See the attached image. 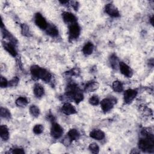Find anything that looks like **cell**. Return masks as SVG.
Instances as JSON below:
<instances>
[{"label":"cell","instance_id":"1","mask_svg":"<svg viewBox=\"0 0 154 154\" xmlns=\"http://www.w3.org/2000/svg\"><path fill=\"white\" fill-rule=\"evenodd\" d=\"M144 138H141L138 142L139 148L144 152L152 153L154 151V137L152 134L144 133Z\"/></svg>","mask_w":154,"mask_h":154},{"label":"cell","instance_id":"2","mask_svg":"<svg viewBox=\"0 0 154 154\" xmlns=\"http://www.w3.org/2000/svg\"><path fill=\"white\" fill-rule=\"evenodd\" d=\"M31 73L34 78L41 79L47 83L49 82L51 79V74L45 69L38 66H33L31 67Z\"/></svg>","mask_w":154,"mask_h":154},{"label":"cell","instance_id":"3","mask_svg":"<svg viewBox=\"0 0 154 154\" xmlns=\"http://www.w3.org/2000/svg\"><path fill=\"white\" fill-rule=\"evenodd\" d=\"M116 102L115 100L111 98H105L103 99L101 102V106L102 110L104 112H108L113 107L114 104Z\"/></svg>","mask_w":154,"mask_h":154},{"label":"cell","instance_id":"4","mask_svg":"<svg viewBox=\"0 0 154 154\" xmlns=\"http://www.w3.org/2000/svg\"><path fill=\"white\" fill-rule=\"evenodd\" d=\"M63 133V130L61 127L57 123H54L51 129V134L52 137L55 138H59L62 135Z\"/></svg>","mask_w":154,"mask_h":154},{"label":"cell","instance_id":"5","mask_svg":"<svg viewBox=\"0 0 154 154\" xmlns=\"http://www.w3.org/2000/svg\"><path fill=\"white\" fill-rule=\"evenodd\" d=\"M80 34V28L76 23L69 26V36L72 39L78 38Z\"/></svg>","mask_w":154,"mask_h":154},{"label":"cell","instance_id":"6","mask_svg":"<svg viewBox=\"0 0 154 154\" xmlns=\"http://www.w3.org/2000/svg\"><path fill=\"white\" fill-rule=\"evenodd\" d=\"M35 23L42 30H46L48 25L45 19L42 16V15L41 13H37L36 15Z\"/></svg>","mask_w":154,"mask_h":154},{"label":"cell","instance_id":"7","mask_svg":"<svg viewBox=\"0 0 154 154\" xmlns=\"http://www.w3.org/2000/svg\"><path fill=\"white\" fill-rule=\"evenodd\" d=\"M105 12L111 17L117 18L119 16V12L118 9L112 4H108L105 7Z\"/></svg>","mask_w":154,"mask_h":154},{"label":"cell","instance_id":"8","mask_svg":"<svg viewBox=\"0 0 154 154\" xmlns=\"http://www.w3.org/2000/svg\"><path fill=\"white\" fill-rule=\"evenodd\" d=\"M137 92L133 89H129L127 90L124 93V101L126 103H131L136 97Z\"/></svg>","mask_w":154,"mask_h":154},{"label":"cell","instance_id":"9","mask_svg":"<svg viewBox=\"0 0 154 154\" xmlns=\"http://www.w3.org/2000/svg\"><path fill=\"white\" fill-rule=\"evenodd\" d=\"M119 67H120V70H121V73L124 75L130 78V77L133 75V72H132L131 68L127 64H125L124 62H120Z\"/></svg>","mask_w":154,"mask_h":154},{"label":"cell","instance_id":"10","mask_svg":"<svg viewBox=\"0 0 154 154\" xmlns=\"http://www.w3.org/2000/svg\"><path fill=\"white\" fill-rule=\"evenodd\" d=\"M63 21L66 24H70V25L75 24L76 22V17L72 13L69 12H64L62 14Z\"/></svg>","mask_w":154,"mask_h":154},{"label":"cell","instance_id":"11","mask_svg":"<svg viewBox=\"0 0 154 154\" xmlns=\"http://www.w3.org/2000/svg\"><path fill=\"white\" fill-rule=\"evenodd\" d=\"M62 112L66 115H70L76 113V110L74 107L69 103L64 104L61 108Z\"/></svg>","mask_w":154,"mask_h":154},{"label":"cell","instance_id":"12","mask_svg":"<svg viewBox=\"0 0 154 154\" xmlns=\"http://www.w3.org/2000/svg\"><path fill=\"white\" fill-rule=\"evenodd\" d=\"M90 136L94 139H96L98 140H101L104 138L105 134L101 130H94L90 133Z\"/></svg>","mask_w":154,"mask_h":154},{"label":"cell","instance_id":"13","mask_svg":"<svg viewBox=\"0 0 154 154\" xmlns=\"http://www.w3.org/2000/svg\"><path fill=\"white\" fill-rule=\"evenodd\" d=\"M34 93L37 98H41L45 93L44 87L39 84H36L34 87Z\"/></svg>","mask_w":154,"mask_h":154},{"label":"cell","instance_id":"14","mask_svg":"<svg viewBox=\"0 0 154 154\" xmlns=\"http://www.w3.org/2000/svg\"><path fill=\"white\" fill-rule=\"evenodd\" d=\"M99 87V84L96 81H91L87 83L85 87L84 90L86 92H92L95 91Z\"/></svg>","mask_w":154,"mask_h":154},{"label":"cell","instance_id":"15","mask_svg":"<svg viewBox=\"0 0 154 154\" xmlns=\"http://www.w3.org/2000/svg\"><path fill=\"white\" fill-rule=\"evenodd\" d=\"M46 31L47 33L52 37H56L58 34V29L54 25H48L47 28L46 29Z\"/></svg>","mask_w":154,"mask_h":154},{"label":"cell","instance_id":"16","mask_svg":"<svg viewBox=\"0 0 154 154\" xmlns=\"http://www.w3.org/2000/svg\"><path fill=\"white\" fill-rule=\"evenodd\" d=\"M0 135H1V138L4 140L6 141L9 138V131L7 128V127L5 125H1V131H0Z\"/></svg>","mask_w":154,"mask_h":154},{"label":"cell","instance_id":"17","mask_svg":"<svg viewBox=\"0 0 154 154\" xmlns=\"http://www.w3.org/2000/svg\"><path fill=\"white\" fill-rule=\"evenodd\" d=\"M94 46L91 42L86 44L83 48V52L85 55H90L93 51Z\"/></svg>","mask_w":154,"mask_h":154},{"label":"cell","instance_id":"18","mask_svg":"<svg viewBox=\"0 0 154 154\" xmlns=\"http://www.w3.org/2000/svg\"><path fill=\"white\" fill-rule=\"evenodd\" d=\"M67 136L71 140V141L76 140H78L79 138L80 133L76 130L72 129L69 131V133L67 134Z\"/></svg>","mask_w":154,"mask_h":154},{"label":"cell","instance_id":"19","mask_svg":"<svg viewBox=\"0 0 154 154\" xmlns=\"http://www.w3.org/2000/svg\"><path fill=\"white\" fill-rule=\"evenodd\" d=\"M112 87H113V89L114 90V92H118V93L122 92L123 90H124L123 84H122L121 82H120L119 81H114L113 83Z\"/></svg>","mask_w":154,"mask_h":154},{"label":"cell","instance_id":"20","mask_svg":"<svg viewBox=\"0 0 154 154\" xmlns=\"http://www.w3.org/2000/svg\"><path fill=\"white\" fill-rule=\"evenodd\" d=\"M4 47L12 56L15 57L17 55V52L15 48L11 44H4Z\"/></svg>","mask_w":154,"mask_h":154},{"label":"cell","instance_id":"21","mask_svg":"<svg viewBox=\"0 0 154 154\" xmlns=\"http://www.w3.org/2000/svg\"><path fill=\"white\" fill-rule=\"evenodd\" d=\"M30 111L33 116L35 118H37L40 114V110L36 105L31 106L30 108Z\"/></svg>","mask_w":154,"mask_h":154},{"label":"cell","instance_id":"22","mask_svg":"<svg viewBox=\"0 0 154 154\" xmlns=\"http://www.w3.org/2000/svg\"><path fill=\"white\" fill-rule=\"evenodd\" d=\"M16 104L20 107H24L28 104L27 99L24 97H19L16 101Z\"/></svg>","mask_w":154,"mask_h":154},{"label":"cell","instance_id":"23","mask_svg":"<svg viewBox=\"0 0 154 154\" xmlns=\"http://www.w3.org/2000/svg\"><path fill=\"white\" fill-rule=\"evenodd\" d=\"M10 111L4 108H1V116L5 119H9L10 118Z\"/></svg>","mask_w":154,"mask_h":154},{"label":"cell","instance_id":"24","mask_svg":"<svg viewBox=\"0 0 154 154\" xmlns=\"http://www.w3.org/2000/svg\"><path fill=\"white\" fill-rule=\"evenodd\" d=\"M110 62H111V65L113 68H114V69L117 68L118 63V58L116 56H115V55H113L111 57Z\"/></svg>","mask_w":154,"mask_h":154},{"label":"cell","instance_id":"25","mask_svg":"<svg viewBox=\"0 0 154 154\" xmlns=\"http://www.w3.org/2000/svg\"><path fill=\"white\" fill-rule=\"evenodd\" d=\"M43 131H44V127L41 124L36 125L33 128V132L36 134H40L43 132Z\"/></svg>","mask_w":154,"mask_h":154},{"label":"cell","instance_id":"26","mask_svg":"<svg viewBox=\"0 0 154 154\" xmlns=\"http://www.w3.org/2000/svg\"><path fill=\"white\" fill-rule=\"evenodd\" d=\"M89 150L91 151V152H92L93 153H99V148L97 144L92 143L89 146Z\"/></svg>","mask_w":154,"mask_h":154},{"label":"cell","instance_id":"27","mask_svg":"<svg viewBox=\"0 0 154 154\" xmlns=\"http://www.w3.org/2000/svg\"><path fill=\"white\" fill-rule=\"evenodd\" d=\"M21 28H22V33L23 35L25 36H30V30L26 24H22L21 25Z\"/></svg>","mask_w":154,"mask_h":154},{"label":"cell","instance_id":"28","mask_svg":"<svg viewBox=\"0 0 154 154\" xmlns=\"http://www.w3.org/2000/svg\"><path fill=\"white\" fill-rule=\"evenodd\" d=\"M89 102L93 105H98L99 103V98L97 96H93L90 98Z\"/></svg>","mask_w":154,"mask_h":154},{"label":"cell","instance_id":"29","mask_svg":"<svg viewBox=\"0 0 154 154\" xmlns=\"http://www.w3.org/2000/svg\"><path fill=\"white\" fill-rule=\"evenodd\" d=\"M9 83H8V81H7V80L4 78L3 76H1V82H0V86H1V87L2 88L3 87H6L7 86H8Z\"/></svg>","mask_w":154,"mask_h":154},{"label":"cell","instance_id":"30","mask_svg":"<svg viewBox=\"0 0 154 154\" xmlns=\"http://www.w3.org/2000/svg\"><path fill=\"white\" fill-rule=\"evenodd\" d=\"M19 82V78H18V77H14V78H13V80H12L10 83H9V84L12 86H15L18 84Z\"/></svg>","mask_w":154,"mask_h":154},{"label":"cell","instance_id":"31","mask_svg":"<svg viewBox=\"0 0 154 154\" xmlns=\"http://www.w3.org/2000/svg\"><path fill=\"white\" fill-rule=\"evenodd\" d=\"M12 153H24L25 152L24 150H23V149H19V148H15L13 150Z\"/></svg>","mask_w":154,"mask_h":154},{"label":"cell","instance_id":"32","mask_svg":"<svg viewBox=\"0 0 154 154\" xmlns=\"http://www.w3.org/2000/svg\"><path fill=\"white\" fill-rule=\"evenodd\" d=\"M153 17H152V18H151V19H150V22H151L152 25H153Z\"/></svg>","mask_w":154,"mask_h":154}]
</instances>
